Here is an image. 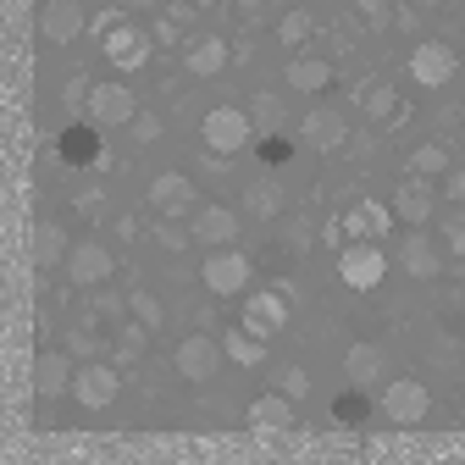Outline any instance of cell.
I'll use <instances>...</instances> for the list:
<instances>
[{"instance_id": "38", "label": "cell", "mask_w": 465, "mask_h": 465, "mask_svg": "<svg viewBox=\"0 0 465 465\" xmlns=\"http://www.w3.org/2000/svg\"><path fill=\"white\" fill-rule=\"evenodd\" d=\"M277 388H282V393H288V399H305V393H311V377H305V371H300V366H288V371H282V377H277Z\"/></svg>"}, {"instance_id": "25", "label": "cell", "mask_w": 465, "mask_h": 465, "mask_svg": "<svg viewBox=\"0 0 465 465\" xmlns=\"http://www.w3.org/2000/svg\"><path fill=\"white\" fill-rule=\"evenodd\" d=\"M222 349H227V361H232V366H261V361H266V338L250 332L244 322L222 332Z\"/></svg>"}, {"instance_id": "43", "label": "cell", "mask_w": 465, "mask_h": 465, "mask_svg": "<svg viewBox=\"0 0 465 465\" xmlns=\"http://www.w3.org/2000/svg\"><path fill=\"white\" fill-rule=\"evenodd\" d=\"M178 39V17H166V23H155V45H172Z\"/></svg>"}, {"instance_id": "28", "label": "cell", "mask_w": 465, "mask_h": 465, "mask_svg": "<svg viewBox=\"0 0 465 465\" xmlns=\"http://www.w3.org/2000/svg\"><path fill=\"white\" fill-rule=\"evenodd\" d=\"M244 216H255V222L282 216V189H277V178H255V183L244 189Z\"/></svg>"}, {"instance_id": "11", "label": "cell", "mask_w": 465, "mask_h": 465, "mask_svg": "<svg viewBox=\"0 0 465 465\" xmlns=\"http://www.w3.org/2000/svg\"><path fill=\"white\" fill-rule=\"evenodd\" d=\"M250 332L261 338H277L288 327V294H277V288H255V294H244V316H239Z\"/></svg>"}, {"instance_id": "35", "label": "cell", "mask_w": 465, "mask_h": 465, "mask_svg": "<svg viewBox=\"0 0 465 465\" xmlns=\"http://www.w3.org/2000/svg\"><path fill=\"white\" fill-rule=\"evenodd\" d=\"M144 322H134V327H123V338H116V355H123V361H139V349H144Z\"/></svg>"}, {"instance_id": "39", "label": "cell", "mask_w": 465, "mask_h": 465, "mask_svg": "<svg viewBox=\"0 0 465 465\" xmlns=\"http://www.w3.org/2000/svg\"><path fill=\"white\" fill-rule=\"evenodd\" d=\"M155 239H161V244H166V250H183V244H189V239H194V232H183V227H172V216H166V222H161V227H155Z\"/></svg>"}, {"instance_id": "26", "label": "cell", "mask_w": 465, "mask_h": 465, "mask_svg": "<svg viewBox=\"0 0 465 465\" xmlns=\"http://www.w3.org/2000/svg\"><path fill=\"white\" fill-rule=\"evenodd\" d=\"M371 416H377V404L366 399V388H361V382H349V393H338V399H332V421H338V427H366Z\"/></svg>"}, {"instance_id": "29", "label": "cell", "mask_w": 465, "mask_h": 465, "mask_svg": "<svg viewBox=\"0 0 465 465\" xmlns=\"http://www.w3.org/2000/svg\"><path fill=\"white\" fill-rule=\"evenodd\" d=\"M361 105H366V116H371V123H399V116H404V105H399V89H388V84H366L361 89Z\"/></svg>"}, {"instance_id": "41", "label": "cell", "mask_w": 465, "mask_h": 465, "mask_svg": "<svg viewBox=\"0 0 465 465\" xmlns=\"http://www.w3.org/2000/svg\"><path fill=\"white\" fill-rule=\"evenodd\" d=\"M67 349H73V355H94V332L89 327H73L67 332Z\"/></svg>"}, {"instance_id": "9", "label": "cell", "mask_w": 465, "mask_h": 465, "mask_svg": "<svg viewBox=\"0 0 465 465\" xmlns=\"http://www.w3.org/2000/svg\"><path fill=\"white\" fill-rule=\"evenodd\" d=\"M111 272H116V255L100 239H84L67 250V282L73 288H100V282H111Z\"/></svg>"}, {"instance_id": "27", "label": "cell", "mask_w": 465, "mask_h": 465, "mask_svg": "<svg viewBox=\"0 0 465 465\" xmlns=\"http://www.w3.org/2000/svg\"><path fill=\"white\" fill-rule=\"evenodd\" d=\"M67 232L55 227V222H39V232H34V261H39V272H50V266H67Z\"/></svg>"}, {"instance_id": "42", "label": "cell", "mask_w": 465, "mask_h": 465, "mask_svg": "<svg viewBox=\"0 0 465 465\" xmlns=\"http://www.w3.org/2000/svg\"><path fill=\"white\" fill-rule=\"evenodd\" d=\"M443 194H449L454 205H465V172H443Z\"/></svg>"}, {"instance_id": "15", "label": "cell", "mask_w": 465, "mask_h": 465, "mask_svg": "<svg viewBox=\"0 0 465 465\" xmlns=\"http://www.w3.org/2000/svg\"><path fill=\"white\" fill-rule=\"evenodd\" d=\"M300 139H305L311 150H322V155L343 150V144H349V123H343V111H332V105H316V111H305Z\"/></svg>"}, {"instance_id": "16", "label": "cell", "mask_w": 465, "mask_h": 465, "mask_svg": "<svg viewBox=\"0 0 465 465\" xmlns=\"http://www.w3.org/2000/svg\"><path fill=\"white\" fill-rule=\"evenodd\" d=\"M73 377H78V366L62 355V349H39V361H34V393H39V399L73 393Z\"/></svg>"}, {"instance_id": "3", "label": "cell", "mask_w": 465, "mask_h": 465, "mask_svg": "<svg viewBox=\"0 0 465 465\" xmlns=\"http://www.w3.org/2000/svg\"><path fill=\"white\" fill-rule=\"evenodd\" d=\"M377 411H382V421H393V427H421V421L432 416V393H427V382H416V377H393V382L382 388V399H377Z\"/></svg>"}, {"instance_id": "24", "label": "cell", "mask_w": 465, "mask_h": 465, "mask_svg": "<svg viewBox=\"0 0 465 465\" xmlns=\"http://www.w3.org/2000/svg\"><path fill=\"white\" fill-rule=\"evenodd\" d=\"M288 89H300V94L332 89V62H322V55H294V62H288Z\"/></svg>"}, {"instance_id": "45", "label": "cell", "mask_w": 465, "mask_h": 465, "mask_svg": "<svg viewBox=\"0 0 465 465\" xmlns=\"http://www.w3.org/2000/svg\"><path fill=\"white\" fill-rule=\"evenodd\" d=\"M183 6H211V0H183Z\"/></svg>"}, {"instance_id": "13", "label": "cell", "mask_w": 465, "mask_h": 465, "mask_svg": "<svg viewBox=\"0 0 465 465\" xmlns=\"http://www.w3.org/2000/svg\"><path fill=\"white\" fill-rule=\"evenodd\" d=\"M338 222H343V239H377V244H382L388 227H393L399 216H393V205H382V200H355Z\"/></svg>"}, {"instance_id": "46", "label": "cell", "mask_w": 465, "mask_h": 465, "mask_svg": "<svg viewBox=\"0 0 465 465\" xmlns=\"http://www.w3.org/2000/svg\"><path fill=\"white\" fill-rule=\"evenodd\" d=\"M416 6H443V0H416Z\"/></svg>"}, {"instance_id": "23", "label": "cell", "mask_w": 465, "mask_h": 465, "mask_svg": "<svg viewBox=\"0 0 465 465\" xmlns=\"http://www.w3.org/2000/svg\"><path fill=\"white\" fill-rule=\"evenodd\" d=\"M382 371H388V355H382L377 343H349V355H343V377H349V382L371 388Z\"/></svg>"}, {"instance_id": "19", "label": "cell", "mask_w": 465, "mask_h": 465, "mask_svg": "<svg viewBox=\"0 0 465 465\" xmlns=\"http://www.w3.org/2000/svg\"><path fill=\"white\" fill-rule=\"evenodd\" d=\"M432 189H427V178H416V172H411V178H404L399 183V194H393V216L399 222H411V227H427L432 222Z\"/></svg>"}, {"instance_id": "33", "label": "cell", "mask_w": 465, "mask_h": 465, "mask_svg": "<svg viewBox=\"0 0 465 465\" xmlns=\"http://www.w3.org/2000/svg\"><path fill=\"white\" fill-rule=\"evenodd\" d=\"M311 28H316V23H311V12H288V17L277 23V39H282V45H305V39H311Z\"/></svg>"}, {"instance_id": "21", "label": "cell", "mask_w": 465, "mask_h": 465, "mask_svg": "<svg viewBox=\"0 0 465 465\" xmlns=\"http://www.w3.org/2000/svg\"><path fill=\"white\" fill-rule=\"evenodd\" d=\"M55 155L67 166H94L100 161V123H73L62 139H55Z\"/></svg>"}, {"instance_id": "6", "label": "cell", "mask_w": 465, "mask_h": 465, "mask_svg": "<svg viewBox=\"0 0 465 465\" xmlns=\"http://www.w3.org/2000/svg\"><path fill=\"white\" fill-rule=\"evenodd\" d=\"M222 361H227V349H222V338H211V332H189L178 349H172V366H178L183 382H211V377L222 371Z\"/></svg>"}, {"instance_id": "4", "label": "cell", "mask_w": 465, "mask_h": 465, "mask_svg": "<svg viewBox=\"0 0 465 465\" xmlns=\"http://www.w3.org/2000/svg\"><path fill=\"white\" fill-rule=\"evenodd\" d=\"M100 50H105V62H111L116 73H139V67L150 62V50H155V34H144V28L128 23V17H116V23L100 34Z\"/></svg>"}, {"instance_id": "7", "label": "cell", "mask_w": 465, "mask_h": 465, "mask_svg": "<svg viewBox=\"0 0 465 465\" xmlns=\"http://www.w3.org/2000/svg\"><path fill=\"white\" fill-rule=\"evenodd\" d=\"M116 393H123V371L105 366V361H84L78 377H73V399L84 404V411H111Z\"/></svg>"}, {"instance_id": "17", "label": "cell", "mask_w": 465, "mask_h": 465, "mask_svg": "<svg viewBox=\"0 0 465 465\" xmlns=\"http://www.w3.org/2000/svg\"><path fill=\"white\" fill-rule=\"evenodd\" d=\"M294 404L300 399H288L282 388L277 393H261V399H250V411H244V421L255 427V432H288L300 416H294Z\"/></svg>"}, {"instance_id": "10", "label": "cell", "mask_w": 465, "mask_h": 465, "mask_svg": "<svg viewBox=\"0 0 465 465\" xmlns=\"http://www.w3.org/2000/svg\"><path fill=\"white\" fill-rule=\"evenodd\" d=\"M454 73H460V55H454L443 39H421V45L411 50V78H416L421 89H443Z\"/></svg>"}, {"instance_id": "20", "label": "cell", "mask_w": 465, "mask_h": 465, "mask_svg": "<svg viewBox=\"0 0 465 465\" xmlns=\"http://www.w3.org/2000/svg\"><path fill=\"white\" fill-rule=\"evenodd\" d=\"M399 266H404V272H411V277H421V282H432V277L443 272V250H438V244L427 239V232H421V227H416V232H411V239H404V244H399Z\"/></svg>"}, {"instance_id": "5", "label": "cell", "mask_w": 465, "mask_h": 465, "mask_svg": "<svg viewBox=\"0 0 465 465\" xmlns=\"http://www.w3.org/2000/svg\"><path fill=\"white\" fill-rule=\"evenodd\" d=\"M250 272H255V266H250V255L227 244V250H211V255H205L200 282L211 288L216 300H232V294H244V288H250Z\"/></svg>"}, {"instance_id": "37", "label": "cell", "mask_w": 465, "mask_h": 465, "mask_svg": "<svg viewBox=\"0 0 465 465\" xmlns=\"http://www.w3.org/2000/svg\"><path fill=\"white\" fill-rule=\"evenodd\" d=\"M128 128H134V139H139V144H155V139H161V116H155V111H139Z\"/></svg>"}, {"instance_id": "34", "label": "cell", "mask_w": 465, "mask_h": 465, "mask_svg": "<svg viewBox=\"0 0 465 465\" xmlns=\"http://www.w3.org/2000/svg\"><path fill=\"white\" fill-rule=\"evenodd\" d=\"M288 155H294V144H288L282 134H261V161H266V166H282Z\"/></svg>"}, {"instance_id": "14", "label": "cell", "mask_w": 465, "mask_h": 465, "mask_svg": "<svg viewBox=\"0 0 465 465\" xmlns=\"http://www.w3.org/2000/svg\"><path fill=\"white\" fill-rule=\"evenodd\" d=\"M84 28H89V17H84L78 0H45V6H39V34H45V45H73Z\"/></svg>"}, {"instance_id": "1", "label": "cell", "mask_w": 465, "mask_h": 465, "mask_svg": "<svg viewBox=\"0 0 465 465\" xmlns=\"http://www.w3.org/2000/svg\"><path fill=\"white\" fill-rule=\"evenodd\" d=\"M200 139H205L211 155H239L255 139V116L244 105H211L205 123H200Z\"/></svg>"}, {"instance_id": "30", "label": "cell", "mask_w": 465, "mask_h": 465, "mask_svg": "<svg viewBox=\"0 0 465 465\" xmlns=\"http://www.w3.org/2000/svg\"><path fill=\"white\" fill-rule=\"evenodd\" d=\"M250 116H255V134H282V100H277V94L261 89V94L250 100Z\"/></svg>"}, {"instance_id": "8", "label": "cell", "mask_w": 465, "mask_h": 465, "mask_svg": "<svg viewBox=\"0 0 465 465\" xmlns=\"http://www.w3.org/2000/svg\"><path fill=\"white\" fill-rule=\"evenodd\" d=\"M84 111H89V123H100V128H128L139 116V94L128 84H94Z\"/></svg>"}, {"instance_id": "22", "label": "cell", "mask_w": 465, "mask_h": 465, "mask_svg": "<svg viewBox=\"0 0 465 465\" xmlns=\"http://www.w3.org/2000/svg\"><path fill=\"white\" fill-rule=\"evenodd\" d=\"M183 67H189L194 78H216V73L227 67V39H222V34H200V39L183 50Z\"/></svg>"}, {"instance_id": "44", "label": "cell", "mask_w": 465, "mask_h": 465, "mask_svg": "<svg viewBox=\"0 0 465 465\" xmlns=\"http://www.w3.org/2000/svg\"><path fill=\"white\" fill-rule=\"evenodd\" d=\"M155 0H116V12H150Z\"/></svg>"}, {"instance_id": "36", "label": "cell", "mask_w": 465, "mask_h": 465, "mask_svg": "<svg viewBox=\"0 0 465 465\" xmlns=\"http://www.w3.org/2000/svg\"><path fill=\"white\" fill-rule=\"evenodd\" d=\"M355 12L366 17V28H388L393 12H388V0H355Z\"/></svg>"}, {"instance_id": "32", "label": "cell", "mask_w": 465, "mask_h": 465, "mask_svg": "<svg viewBox=\"0 0 465 465\" xmlns=\"http://www.w3.org/2000/svg\"><path fill=\"white\" fill-rule=\"evenodd\" d=\"M128 311H134V322H144L150 332L166 322V311H161V300L150 294V288H134V294H128Z\"/></svg>"}, {"instance_id": "47", "label": "cell", "mask_w": 465, "mask_h": 465, "mask_svg": "<svg viewBox=\"0 0 465 465\" xmlns=\"http://www.w3.org/2000/svg\"><path fill=\"white\" fill-rule=\"evenodd\" d=\"M460 67H465V62H460Z\"/></svg>"}, {"instance_id": "18", "label": "cell", "mask_w": 465, "mask_h": 465, "mask_svg": "<svg viewBox=\"0 0 465 465\" xmlns=\"http://www.w3.org/2000/svg\"><path fill=\"white\" fill-rule=\"evenodd\" d=\"M194 178H183V172H161V178L150 183V211H161V216H183V211H194Z\"/></svg>"}, {"instance_id": "2", "label": "cell", "mask_w": 465, "mask_h": 465, "mask_svg": "<svg viewBox=\"0 0 465 465\" xmlns=\"http://www.w3.org/2000/svg\"><path fill=\"white\" fill-rule=\"evenodd\" d=\"M338 277H343V288H355V294H371V288L388 277L382 244H377V239H349V244L338 250Z\"/></svg>"}, {"instance_id": "40", "label": "cell", "mask_w": 465, "mask_h": 465, "mask_svg": "<svg viewBox=\"0 0 465 465\" xmlns=\"http://www.w3.org/2000/svg\"><path fill=\"white\" fill-rule=\"evenodd\" d=\"M443 244H449V255H465V216L443 222Z\"/></svg>"}, {"instance_id": "31", "label": "cell", "mask_w": 465, "mask_h": 465, "mask_svg": "<svg viewBox=\"0 0 465 465\" xmlns=\"http://www.w3.org/2000/svg\"><path fill=\"white\" fill-rule=\"evenodd\" d=\"M411 172H416V178H443V172H449V150L443 144H416L411 150Z\"/></svg>"}, {"instance_id": "12", "label": "cell", "mask_w": 465, "mask_h": 465, "mask_svg": "<svg viewBox=\"0 0 465 465\" xmlns=\"http://www.w3.org/2000/svg\"><path fill=\"white\" fill-rule=\"evenodd\" d=\"M239 211L232 205H200L194 211V222H189V232H194V244H205V250H227L232 239H239Z\"/></svg>"}]
</instances>
